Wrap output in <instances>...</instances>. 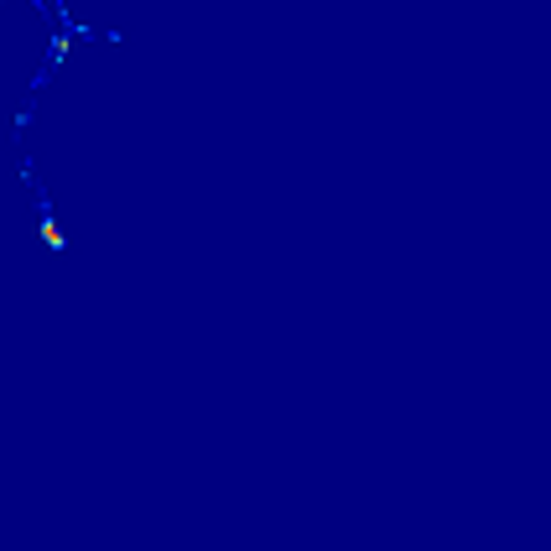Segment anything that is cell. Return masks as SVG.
Returning a JSON list of instances; mask_svg holds the SVG:
<instances>
[{
  "instance_id": "1",
  "label": "cell",
  "mask_w": 551,
  "mask_h": 551,
  "mask_svg": "<svg viewBox=\"0 0 551 551\" xmlns=\"http://www.w3.org/2000/svg\"><path fill=\"white\" fill-rule=\"evenodd\" d=\"M36 229H42V239H47V250H52V255H63V250H68V239L58 235V224H52L47 213H42V219H36Z\"/></svg>"
},
{
  "instance_id": "2",
  "label": "cell",
  "mask_w": 551,
  "mask_h": 551,
  "mask_svg": "<svg viewBox=\"0 0 551 551\" xmlns=\"http://www.w3.org/2000/svg\"><path fill=\"white\" fill-rule=\"evenodd\" d=\"M63 58H68V36H52V68H58Z\"/></svg>"
}]
</instances>
